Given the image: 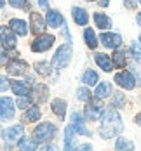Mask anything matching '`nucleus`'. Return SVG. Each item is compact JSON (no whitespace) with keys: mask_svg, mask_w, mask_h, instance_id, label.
I'll list each match as a JSON object with an SVG mask.
<instances>
[{"mask_svg":"<svg viewBox=\"0 0 141 151\" xmlns=\"http://www.w3.org/2000/svg\"><path fill=\"white\" fill-rule=\"evenodd\" d=\"M47 24H49L51 28H58V26H61L63 24L61 12H58V11H49V12H47Z\"/></svg>","mask_w":141,"mask_h":151,"instance_id":"4468645a","label":"nucleus"},{"mask_svg":"<svg viewBox=\"0 0 141 151\" xmlns=\"http://www.w3.org/2000/svg\"><path fill=\"white\" fill-rule=\"evenodd\" d=\"M73 127H66L64 130V150H72L73 148Z\"/></svg>","mask_w":141,"mask_h":151,"instance_id":"a878e982","label":"nucleus"},{"mask_svg":"<svg viewBox=\"0 0 141 151\" xmlns=\"http://www.w3.org/2000/svg\"><path fill=\"white\" fill-rule=\"evenodd\" d=\"M115 148L117 150H127V151H131L132 148H134V144L131 142V141H127L125 137H120V139H117V144H115Z\"/></svg>","mask_w":141,"mask_h":151,"instance_id":"bb28decb","label":"nucleus"},{"mask_svg":"<svg viewBox=\"0 0 141 151\" xmlns=\"http://www.w3.org/2000/svg\"><path fill=\"white\" fill-rule=\"evenodd\" d=\"M7 71H9V75H25L26 73V63L19 59L11 61L7 64Z\"/></svg>","mask_w":141,"mask_h":151,"instance_id":"9b49d317","label":"nucleus"},{"mask_svg":"<svg viewBox=\"0 0 141 151\" xmlns=\"http://www.w3.org/2000/svg\"><path fill=\"white\" fill-rule=\"evenodd\" d=\"M122 103H124V96L122 94H115V97L111 101V106H120Z\"/></svg>","mask_w":141,"mask_h":151,"instance_id":"f704fd0d","label":"nucleus"},{"mask_svg":"<svg viewBox=\"0 0 141 151\" xmlns=\"http://www.w3.org/2000/svg\"><path fill=\"white\" fill-rule=\"evenodd\" d=\"M125 7L127 9H136V2L134 0H125Z\"/></svg>","mask_w":141,"mask_h":151,"instance_id":"e433bc0d","label":"nucleus"},{"mask_svg":"<svg viewBox=\"0 0 141 151\" xmlns=\"http://www.w3.org/2000/svg\"><path fill=\"white\" fill-rule=\"evenodd\" d=\"M35 91L38 92V96H37V99H38V101H44V99H46L47 87H44V85H37V87H35Z\"/></svg>","mask_w":141,"mask_h":151,"instance_id":"473e14b6","label":"nucleus"},{"mask_svg":"<svg viewBox=\"0 0 141 151\" xmlns=\"http://www.w3.org/2000/svg\"><path fill=\"white\" fill-rule=\"evenodd\" d=\"M115 82H117L122 89H127V91L134 89V85H136L134 76L131 75L129 71H120V73H117V75H115Z\"/></svg>","mask_w":141,"mask_h":151,"instance_id":"0eeeda50","label":"nucleus"},{"mask_svg":"<svg viewBox=\"0 0 141 151\" xmlns=\"http://www.w3.org/2000/svg\"><path fill=\"white\" fill-rule=\"evenodd\" d=\"M9 26L12 28V31L14 33H17V35H21V37H25L26 35V23L23 21V19H11V23H9Z\"/></svg>","mask_w":141,"mask_h":151,"instance_id":"2eb2a0df","label":"nucleus"},{"mask_svg":"<svg viewBox=\"0 0 141 151\" xmlns=\"http://www.w3.org/2000/svg\"><path fill=\"white\" fill-rule=\"evenodd\" d=\"M56 134V127L52 125V123H40V125H37L35 127V130H33V141L35 142H47V141H51L52 137Z\"/></svg>","mask_w":141,"mask_h":151,"instance_id":"f03ea898","label":"nucleus"},{"mask_svg":"<svg viewBox=\"0 0 141 151\" xmlns=\"http://www.w3.org/2000/svg\"><path fill=\"white\" fill-rule=\"evenodd\" d=\"M72 122H73V132L75 134H82V136H89L91 132L85 129V125H84V120H82V116L78 115V113H73L72 115Z\"/></svg>","mask_w":141,"mask_h":151,"instance_id":"f8f14e48","label":"nucleus"},{"mask_svg":"<svg viewBox=\"0 0 141 151\" xmlns=\"http://www.w3.org/2000/svg\"><path fill=\"white\" fill-rule=\"evenodd\" d=\"M31 31L33 33H42L44 31V28H46V23H44V19H42V16L37 14V12H31Z\"/></svg>","mask_w":141,"mask_h":151,"instance_id":"ddd939ff","label":"nucleus"},{"mask_svg":"<svg viewBox=\"0 0 141 151\" xmlns=\"http://www.w3.org/2000/svg\"><path fill=\"white\" fill-rule=\"evenodd\" d=\"M52 44H54V37H52V35H42V37H38L37 40H33L31 49L37 50V52H42V50H47Z\"/></svg>","mask_w":141,"mask_h":151,"instance_id":"1a4fd4ad","label":"nucleus"},{"mask_svg":"<svg viewBox=\"0 0 141 151\" xmlns=\"http://www.w3.org/2000/svg\"><path fill=\"white\" fill-rule=\"evenodd\" d=\"M138 24L141 26V12H138Z\"/></svg>","mask_w":141,"mask_h":151,"instance_id":"79ce46f5","label":"nucleus"},{"mask_svg":"<svg viewBox=\"0 0 141 151\" xmlns=\"http://www.w3.org/2000/svg\"><path fill=\"white\" fill-rule=\"evenodd\" d=\"M38 5H40L42 9H47V7H49V0H38Z\"/></svg>","mask_w":141,"mask_h":151,"instance_id":"4c0bfd02","label":"nucleus"},{"mask_svg":"<svg viewBox=\"0 0 141 151\" xmlns=\"http://www.w3.org/2000/svg\"><path fill=\"white\" fill-rule=\"evenodd\" d=\"M12 7H23L25 5V0H9Z\"/></svg>","mask_w":141,"mask_h":151,"instance_id":"c9c22d12","label":"nucleus"},{"mask_svg":"<svg viewBox=\"0 0 141 151\" xmlns=\"http://www.w3.org/2000/svg\"><path fill=\"white\" fill-rule=\"evenodd\" d=\"M140 2H141V0H140Z\"/></svg>","mask_w":141,"mask_h":151,"instance_id":"49530a36","label":"nucleus"},{"mask_svg":"<svg viewBox=\"0 0 141 151\" xmlns=\"http://www.w3.org/2000/svg\"><path fill=\"white\" fill-rule=\"evenodd\" d=\"M140 40H141V37H140Z\"/></svg>","mask_w":141,"mask_h":151,"instance_id":"a18cd8bd","label":"nucleus"},{"mask_svg":"<svg viewBox=\"0 0 141 151\" xmlns=\"http://www.w3.org/2000/svg\"><path fill=\"white\" fill-rule=\"evenodd\" d=\"M30 103H31V97H28V96H19V97H17V106H19V109L28 108Z\"/></svg>","mask_w":141,"mask_h":151,"instance_id":"2f4dec72","label":"nucleus"},{"mask_svg":"<svg viewBox=\"0 0 141 151\" xmlns=\"http://www.w3.org/2000/svg\"><path fill=\"white\" fill-rule=\"evenodd\" d=\"M94 59H96L98 66H99L101 70H105V71H111V61L108 59L106 54H96Z\"/></svg>","mask_w":141,"mask_h":151,"instance_id":"aec40b11","label":"nucleus"},{"mask_svg":"<svg viewBox=\"0 0 141 151\" xmlns=\"http://www.w3.org/2000/svg\"><path fill=\"white\" fill-rule=\"evenodd\" d=\"M23 132H25V127H23V125L9 127V129H5V130H4V141H7L9 144L17 142V141L23 137Z\"/></svg>","mask_w":141,"mask_h":151,"instance_id":"20e7f679","label":"nucleus"},{"mask_svg":"<svg viewBox=\"0 0 141 151\" xmlns=\"http://www.w3.org/2000/svg\"><path fill=\"white\" fill-rule=\"evenodd\" d=\"M35 70H37V73H40V75H44V76L51 73V66L47 63H44V61L42 63H37L35 64Z\"/></svg>","mask_w":141,"mask_h":151,"instance_id":"c85d7f7f","label":"nucleus"},{"mask_svg":"<svg viewBox=\"0 0 141 151\" xmlns=\"http://www.w3.org/2000/svg\"><path fill=\"white\" fill-rule=\"evenodd\" d=\"M89 2H93V0H89Z\"/></svg>","mask_w":141,"mask_h":151,"instance_id":"c03bdc74","label":"nucleus"},{"mask_svg":"<svg viewBox=\"0 0 141 151\" xmlns=\"http://www.w3.org/2000/svg\"><path fill=\"white\" fill-rule=\"evenodd\" d=\"M136 123H138V125H141V113L136 116Z\"/></svg>","mask_w":141,"mask_h":151,"instance_id":"a19ab883","label":"nucleus"},{"mask_svg":"<svg viewBox=\"0 0 141 151\" xmlns=\"http://www.w3.org/2000/svg\"><path fill=\"white\" fill-rule=\"evenodd\" d=\"M70 59H72V47L70 45H61L58 50H56L54 58H52V66H54L56 70H63V68L68 66Z\"/></svg>","mask_w":141,"mask_h":151,"instance_id":"7ed1b4c3","label":"nucleus"},{"mask_svg":"<svg viewBox=\"0 0 141 151\" xmlns=\"http://www.w3.org/2000/svg\"><path fill=\"white\" fill-rule=\"evenodd\" d=\"M4 4H5V0H0V7H4Z\"/></svg>","mask_w":141,"mask_h":151,"instance_id":"37998d69","label":"nucleus"},{"mask_svg":"<svg viewBox=\"0 0 141 151\" xmlns=\"http://www.w3.org/2000/svg\"><path fill=\"white\" fill-rule=\"evenodd\" d=\"M113 61H115L117 68H124L125 64H127V54H125L124 50H117L113 54Z\"/></svg>","mask_w":141,"mask_h":151,"instance_id":"393cba45","label":"nucleus"},{"mask_svg":"<svg viewBox=\"0 0 141 151\" xmlns=\"http://www.w3.org/2000/svg\"><path fill=\"white\" fill-rule=\"evenodd\" d=\"M0 40L4 49H14L16 47V35L12 33V28L0 26Z\"/></svg>","mask_w":141,"mask_h":151,"instance_id":"39448f33","label":"nucleus"},{"mask_svg":"<svg viewBox=\"0 0 141 151\" xmlns=\"http://www.w3.org/2000/svg\"><path fill=\"white\" fill-rule=\"evenodd\" d=\"M99 40H101L103 45L108 47V49H117V47H120V44H122V37L117 35V33H101Z\"/></svg>","mask_w":141,"mask_h":151,"instance_id":"6e6552de","label":"nucleus"},{"mask_svg":"<svg viewBox=\"0 0 141 151\" xmlns=\"http://www.w3.org/2000/svg\"><path fill=\"white\" fill-rule=\"evenodd\" d=\"M103 104L99 103V101H96V103H89V104L85 106V116L89 118V120H98L101 115H103Z\"/></svg>","mask_w":141,"mask_h":151,"instance_id":"9d476101","label":"nucleus"},{"mask_svg":"<svg viewBox=\"0 0 141 151\" xmlns=\"http://www.w3.org/2000/svg\"><path fill=\"white\" fill-rule=\"evenodd\" d=\"M94 23H96V26L101 28V30H106V28L111 26V19H110L108 16L101 14V12H96V14H94Z\"/></svg>","mask_w":141,"mask_h":151,"instance_id":"dca6fc26","label":"nucleus"},{"mask_svg":"<svg viewBox=\"0 0 141 151\" xmlns=\"http://www.w3.org/2000/svg\"><path fill=\"white\" fill-rule=\"evenodd\" d=\"M73 19H75V23L77 24H87V21H89V16H87V12L84 11V9H80V7H73Z\"/></svg>","mask_w":141,"mask_h":151,"instance_id":"f3484780","label":"nucleus"},{"mask_svg":"<svg viewBox=\"0 0 141 151\" xmlns=\"http://www.w3.org/2000/svg\"><path fill=\"white\" fill-rule=\"evenodd\" d=\"M40 118V109L38 106H30L26 109V115H25V122H35Z\"/></svg>","mask_w":141,"mask_h":151,"instance_id":"4be33fe9","label":"nucleus"},{"mask_svg":"<svg viewBox=\"0 0 141 151\" xmlns=\"http://www.w3.org/2000/svg\"><path fill=\"white\" fill-rule=\"evenodd\" d=\"M11 89H12V92H14L16 96H26L30 92V85L25 83V82H12Z\"/></svg>","mask_w":141,"mask_h":151,"instance_id":"a211bd4d","label":"nucleus"},{"mask_svg":"<svg viewBox=\"0 0 141 151\" xmlns=\"http://www.w3.org/2000/svg\"><path fill=\"white\" fill-rule=\"evenodd\" d=\"M78 150H91V144H82L78 146Z\"/></svg>","mask_w":141,"mask_h":151,"instance_id":"58836bf2","label":"nucleus"},{"mask_svg":"<svg viewBox=\"0 0 141 151\" xmlns=\"http://www.w3.org/2000/svg\"><path fill=\"white\" fill-rule=\"evenodd\" d=\"M122 118L115 109H108L103 116L101 127H99V134L103 139H111V137L119 136L122 132Z\"/></svg>","mask_w":141,"mask_h":151,"instance_id":"f257e3e1","label":"nucleus"},{"mask_svg":"<svg viewBox=\"0 0 141 151\" xmlns=\"http://www.w3.org/2000/svg\"><path fill=\"white\" fill-rule=\"evenodd\" d=\"M110 92H111V87H110L108 82H103V83H99L98 87H96V92H94V96L98 97V99H105V97H108Z\"/></svg>","mask_w":141,"mask_h":151,"instance_id":"412c9836","label":"nucleus"},{"mask_svg":"<svg viewBox=\"0 0 141 151\" xmlns=\"http://www.w3.org/2000/svg\"><path fill=\"white\" fill-rule=\"evenodd\" d=\"M131 52H132L134 59L141 61V45L138 44V42H132V44H131Z\"/></svg>","mask_w":141,"mask_h":151,"instance_id":"c756f323","label":"nucleus"},{"mask_svg":"<svg viewBox=\"0 0 141 151\" xmlns=\"http://www.w3.org/2000/svg\"><path fill=\"white\" fill-rule=\"evenodd\" d=\"M19 148L21 150H30V151H33L35 148H37V142L33 141V139H26V137H23V139H19Z\"/></svg>","mask_w":141,"mask_h":151,"instance_id":"cd10ccee","label":"nucleus"},{"mask_svg":"<svg viewBox=\"0 0 141 151\" xmlns=\"http://www.w3.org/2000/svg\"><path fill=\"white\" fill-rule=\"evenodd\" d=\"M82 82L85 83V85H96L98 83V73L93 71V70H87L84 76H82Z\"/></svg>","mask_w":141,"mask_h":151,"instance_id":"5701e85b","label":"nucleus"},{"mask_svg":"<svg viewBox=\"0 0 141 151\" xmlns=\"http://www.w3.org/2000/svg\"><path fill=\"white\" fill-rule=\"evenodd\" d=\"M84 37H85V44L89 45V49H96V47H98L96 35H94V31L91 30V28H87V30L84 31Z\"/></svg>","mask_w":141,"mask_h":151,"instance_id":"b1692460","label":"nucleus"},{"mask_svg":"<svg viewBox=\"0 0 141 151\" xmlns=\"http://www.w3.org/2000/svg\"><path fill=\"white\" fill-rule=\"evenodd\" d=\"M99 5H101V7H106V5H108V0H99Z\"/></svg>","mask_w":141,"mask_h":151,"instance_id":"ea45409f","label":"nucleus"},{"mask_svg":"<svg viewBox=\"0 0 141 151\" xmlns=\"http://www.w3.org/2000/svg\"><path fill=\"white\" fill-rule=\"evenodd\" d=\"M9 89V80L4 75H0V92H5Z\"/></svg>","mask_w":141,"mask_h":151,"instance_id":"72a5a7b5","label":"nucleus"},{"mask_svg":"<svg viewBox=\"0 0 141 151\" xmlns=\"http://www.w3.org/2000/svg\"><path fill=\"white\" fill-rule=\"evenodd\" d=\"M52 111L63 120V118H64V113H66V101H63V99H54V101H52Z\"/></svg>","mask_w":141,"mask_h":151,"instance_id":"6ab92c4d","label":"nucleus"},{"mask_svg":"<svg viewBox=\"0 0 141 151\" xmlns=\"http://www.w3.org/2000/svg\"><path fill=\"white\" fill-rule=\"evenodd\" d=\"M77 96H78V99H80V101H89L93 94L87 91L85 87H82V89H78V91H77Z\"/></svg>","mask_w":141,"mask_h":151,"instance_id":"7c9ffc66","label":"nucleus"},{"mask_svg":"<svg viewBox=\"0 0 141 151\" xmlns=\"http://www.w3.org/2000/svg\"><path fill=\"white\" fill-rule=\"evenodd\" d=\"M14 116V103L9 97H0V118L11 120Z\"/></svg>","mask_w":141,"mask_h":151,"instance_id":"423d86ee","label":"nucleus"}]
</instances>
